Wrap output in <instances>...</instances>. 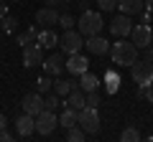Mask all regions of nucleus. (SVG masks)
Returning a JSON list of instances; mask_svg holds the SVG:
<instances>
[{"label": "nucleus", "instance_id": "nucleus-10", "mask_svg": "<svg viewBox=\"0 0 153 142\" xmlns=\"http://www.w3.org/2000/svg\"><path fill=\"white\" fill-rule=\"evenodd\" d=\"M130 31H133V20H130V15H125V13H120V15L110 23V33L117 36V38H128Z\"/></svg>", "mask_w": 153, "mask_h": 142}, {"label": "nucleus", "instance_id": "nucleus-35", "mask_svg": "<svg viewBox=\"0 0 153 142\" xmlns=\"http://www.w3.org/2000/svg\"><path fill=\"white\" fill-rule=\"evenodd\" d=\"M143 59H146V61H153V46H146V48H143Z\"/></svg>", "mask_w": 153, "mask_h": 142}, {"label": "nucleus", "instance_id": "nucleus-13", "mask_svg": "<svg viewBox=\"0 0 153 142\" xmlns=\"http://www.w3.org/2000/svg\"><path fill=\"white\" fill-rule=\"evenodd\" d=\"M44 71L49 74V76H59L61 71H66V59L61 53H54V56H49V59H44Z\"/></svg>", "mask_w": 153, "mask_h": 142}, {"label": "nucleus", "instance_id": "nucleus-39", "mask_svg": "<svg viewBox=\"0 0 153 142\" xmlns=\"http://www.w3.org/2000/svg\"><path fill=\"white\" fill-rule=\"evenodd\" d=\"M146 10H148V13H153V0H146Z\"/></svg>", "mask_w": 153, "mask_h": 142}, {"label": "nucleus", "instance_id": "nucleus-12", "mask_svg": "<svg viewBox=\"0 0 153 142\" xmlns=\"http://www.w3.org/2000/svg\"><path fill=\"white\" fill-rule=\"evenodd\" d=\"M84 46H87V51L89 53H94V56H105V53H110V41L107 38H102V36H87L84 38Z\"/></svg>", "mask_w": 153, "mask_h": 142}, {"label": "nucleus", "instance_id": "nucleus-2", "mask_svg": "<svg viewBox=\"0 0 153 142\" xmlns=\"http://www.w3.org/2000/svg\"><path fill=\"white\" fill-rule=\"evenodd\" d=\"M102 26H105V20H102V15H100L97 10H84L82 15H79V20H76V31L82 33L84 38L87 36H97V33H102Z\"/></svg>", "mask_w": 153, "mask_h": 142}, {"label": "nucleus", "instance_id": "nucleus-1", "mask_svg": "<svg viewBox=\"0 0 153 142\" xmlns=\"http://www.w3.org/2000/svg\"><path fill=\"white\" fill-rule=\"evenodd\" d=\"M110 56L117 66H133L138 61V46L133 41H115L110 46Z\"/></svg>", "mask_w": 153, "mask_h": 142}, {"label": "nucleus", "instance_id": "nucleus-31", "mask_svg": "<svg viewBox=\"0 0 153 142\" xmlns=\"http://www.w3.org/2000/svg\"><path fill=\"white\" fill-rule=\"evenodd\" d=\"M97 8H100V10H105V13H110V10L117 8V0H97Z\"/></svg>", "mask_w": 153, "mask_h": 142}, {"label": "nucleus", "instance_id": "nucleus-9", "mask_svg": "<svg viewBox=\"0 0 153 142\" xmlns=\"http://www.w3.org/2000/svg\"><path fill=\"white\" fill-rule=\"evenodd\" d=\"M66 71H69L71 76H82L84 71H89V59L82 56V51H79V53H69V59H66Z\"/></svg>", "mask_w": 153, "mask_h": 142}, {"label": "nucleus", "instance_id": "nucleus-29", "mask_svg": "<svg viewBox=\"0 0 153 142\" xmlns=\"http://www.w3.org/2000/svg\"><path fill=\"white\" fill-rule=\"evenodd\" d=\"M16 28H18V18H13V15L3 18V31L5 33H16Z\"/></svg>", "mask_w": 153, "mask_h": 142}, {"label": "nucleus", "instance_id": "nucleus-21", "mask_svg": "<svg viewBox=\"0 0 153 142\" xmlns=\"http://www.w3.org/2000/svg\"><path fill=\"white\" fill-rule=\"evenodd\" d=\"M76 117H79V112H76V109H69V107H66V109L59 114V124L64 127V130H69V127H74V124H76Z\"/></svg>", "mask_w": 153, "mask_h": 142}, {"label": "nucleus", "instance_id": "nucleus-15", "mask_svg": "<svg viewBox=\"0 0 153 142\" xmlns=\"http://www.w3.org/2000/svg\"><path fill=\"white\" fill-rule=\"evenodd\" d=\"M64 107H69V109H76V112L84 109V107H87V94H84L79 86L71 89V91L64 97Z\"/></svg>", "mask_w": 153, "mask_h": 142}, {"label": "nucleus", "instance_id": "nucleus-30", "mask_svg": "<svg viewBox=\"0 0 153 142\" xmlns=\"http://www.w3.org/2000/svg\"><path fill=\"white\" fill-rule=\"evenodd\" d=\"M138 97H146L148 102L153 104V81L148 84V86H138Z\"/></svg>", "mask_w": 153, "mask_h": 142}, {"label": "nucleus", "instance_id": "nucleus-27", "mask_svg": "<svg viewBox=\"0 0 153 142\" xmlns=\"http://www.w3.org/2000/svg\"><path fill=\"white\" fill-rule=\"evenodd\" d=\"M59 104H64V102H61V97L54 91V94H49V97L44 99V109H51V112H56V109H59Z\"/></svg>", "mask_w": 153, "mask_h": 142}, {"label": "nucleus", "instance_id": "nucleus-8", "mask_svg": "<svg viewBox=\"0 0 153 142\" xmlns=\"http://www.w3.org/2000/svg\"><path fill=\"white\" fill-rule=\"evenodd\" d=\"M130 41L138 46V48H146V46H151V41H153V28L148 26V23L133 26V31H130Z\"/></svg>", "mask_w": 153, "mask_h": 142}, {"label": "nucleus", "instance_id": "nucleus-11", "mask_svg": "<svg viewBox=\"0 0 153 142\" xmlns=\"http://www.w3.org/2000/svg\"><path fill=\"white\" fill-rule=\"evenodd\" d=\"M21 107H23V112H26V114L36 117L38 112H44V97H41L38 91H31V94H26V97H23Z\"/></svg>", "mask_w": 153, "mask_h": 142}, {"label": "nucleus", "instance_id": "nucleus-6", "mask_svg": "<svg viewBox=\"0 0 153 142\" xmlns=\"http://www.w3.org/2000/svg\"><path fill=\"white\" fill-rule=\"evenodd\" d=\"M56 124H59V117H56V112L44 109V112H38V114H36V132H38V135L49 137L51 132L56 130Z\"/></svg>", "mask_w": 153, "mask_h": 142}, {"label": "nucleus", "instance_id": "nucleus-20", "mask_svg": "<svg viewBox=\"0 0 153 142\" xmlns=\"http://www.w3.org/2000/svg\"><path fill=\"white\" fill-rule=\"evenodd\" d=\"M120 74H115V71H107V74H105V91L107 94H115L117 91V89H120Z\"/></svg>", "mask_w": 153, "mask_h": 142}, {"label": "nucleus", "instance_id": "nucleus-16", "mask_svg": "<svg viewBox=\"0 0 153 142\" xmlns=\"http://www.w3.org/2000/svg\"><path fill=\"white\" fill-rule=\"evenodd\" d=\"M16 132L21 137H31L33 132H36V117H31V114L23 112V114L16 119Z\"/></svg>", "mask_w": 153, "mask_h": 142}, {"label": "nucleus", "instance_id": "nucleus-38", "mask_svg": "<svg viewBox=\"0 0 153 142\" xmlns=\"http://www.w3.org/2000/svg\"><path fill=\"white\" fill-rule=\"evenodd\" d=\"M79 10H82V13L89 10V0H79Z\"/></svg>", "mask_w": 153, "mask_h": 142}, {"label": "nucleus", "instance_id": "nucleus-36", "mask_svg": "<svg viewBox=\"0 0 153 142\" xmlns=\"http://www.w3.org/2000/svg\"><path fill=\"white\" fill-rule=\"evenodd\" d=\"M8 15V0H0V20Z\"/></svg>", "mask_w": 153, "mask_h": 142}, {"label": "nucleus", "instance_id": "nucleus-17", "mask_svg": "<svg viewBox=\"0 0 153 142\" xmlns=\"http://www.w3.org/2000/svg\"><path fill=\"white\" fill-rule=\"evenodd\" d=\"M117 8L125 15H140V10L146 8V0H117Z\"/></svg>", "mask_w": 153, "mask_h": 142}, {"label": "nucleus", "instance_id": "nucleus-19", "mask_svg": "<svg viewBox=\"0 0 153 142\" xmlns=\"http://www.w3.org/2000/svg\"><path fill=\"white\" fill-rule=\"evenodd\" d=\"M38 43L44 46V48H56V43H59V36H56L51 28H46V31H38Z\"/></svg>", "mask_w": 153, "mask_h": 142}, {"label": "nucleus", "instance_id": "nucleus-18", "mask_svg": "<svg viewBox=\"0 0 153 142\" xmlns=\"http://www.w3.org/2000/svg\"><path fill=\"white\" fill-rule=\"evenodd\" d=\"M76 79H79V89H82V91H94V89L102 84V81H100V76H97V74H92V71H84L82 76H76Z\"/></svg>", "mask_w": 153, "mask_h": 142}, {"label": "nucleus", "instance_id": "nucleus-14", "mask_svg": "<svg viewBox=\"0 0 153 142\" xmlns=\"http://www.w3.org/2000/svg\"><path fill=\"white\" fill-rule=\"evenodd\" d=\"M59 15L61 13H56V8H41V10H36V23L44 28H51V26H59Z\"/></svg>", "mask_w": 153, "mask_h": 142}, {"label": "nucleus", "instance_id": "nucleus-3", "mask_svg": "<svg viewBox=\"0 0 153 142\" xmlns=\"http://www.w3.org/2000/svg\"><path fill=\"white\" fill-rule=\"evenodd\" d=\"M82 46H84V36L79 31H74V28H69V31H64L59 36V48H61V53H79L82 51Z\"/></svg>", "mask_w": 153, "mask_h": 142}, {"label": "nucleus", "instance_id": "nucleus-4", "mask_svg": "<svg viewBox=\"0 0 153 142\" xmlns=\"http://www.w3.org/2000/svg\"><path fill=\"white\" fill-rule=\"evenodd\" d=\"M76 122H79V127H82L87 135H97V132H100V114H97V107H84V109H79Z\"/></svg>", "mask_w": 153, "mask_h": 142}, {"label": "nucleus", "instance_id": "nucleus-33", "mask_svg": "<svg viewBox=\"0 0 153 142\" xmlns=\"http://www.w3.org/2000/svg\"><path fill=\"white\" fill-rule=\"evenodd\" d=\"M151 20H153V13H148L146 8H143L140 10V23H148V26H151Z\"/></svg>", "mask_w": 153, "mask_h": 142}, {"label": "nucleus", "instance_id": "nucleus-37", "mask_svg": "<svg viewBox=\"0 0 153 142\" xmlns=\"http://www.w3.org/2000/svg\"><path fill=\"white\" fill-rule=\"evenodd\" d=\"M5 127H8V117L0 112V130H5Z\"/></svg>", "mask_w": 153, "mask_h": 142}, {"label": "nucleus", "instance_id": "nucleus-22", "mask_svg": "<svg viewBox=\"0 0 153 142\" xmlns=\"http://www.w3.org/2000/svg\"><path fill=\"white\" fill-rule=\"evenodd\" d=\"M36 38H38V31H36V26H31V28H28L26 33H21V36H16V43H18V46H21V48H23V46L33 43V41H36Z\"/></svg>", "mask_w": 153, "mask_h": 142}, {"label": "nucleus", "instance_id": "nucleus-5", "mask_svg": "<svg viewBox=\"0 0 153 142\" xmlns=\"http://www.w3.org/2000/svg\"><path fill=\"white\" fill-rule=\"evenodd\" d=\"M130 74H133V81L138 84V86H148V84L153 81V61H135V64L130 66Z\"/></svg>", "mask_w": 153, "mask_h": 142}, {"label": "nucleus", "instance_id": "nucleus-23", "mask_svg": "<svg viewBox=\"0 0 153 142\" xmlns=\"http://www.w3.org/2000/svg\"><path fill=\"white\" fill-rule=\"evenodd\" d=\"M84 137H87V132L79 127V122H76L74 127H69V130H66V140H69V142H84Z\"/></svg>", "mask_w": 153, "mask_h": 142}, {"label": "nucleus", "instance_id": "nucleus-25", "mask_svg": "<svg viewBox=\"0 0 153 142\" xmlns=\"http://www.w3.org/2000/svg\"><path fill=\"white\" fill-rule=\"evenodd\" d=\"M71 89H74V86H71V81H64V79H56V81H54V91L59 94L61 99H64L66 94L71 91Z\"/></svg>", "mask_w": 153, "mask_h": 142}, {"label": "nucleus", "instance_id": "nucleus-32", "mask_svg": "<svg viewBox=\"0 0 153 142\" xmlns=\"http://www.w3.org/2000/svg\"><path fill=\"white\" fill-rule=\"evenodd\" d=\"M84 94H87V107H100V102H102V99H100L97 89H94V91H84Z\"/></svg>", "mask_w": 153, "mask_h": 142}, {"label": "nucleus", "instance_id": "nucleus-41", "mask_svg": "<svg viewBox=\"0 0 153 142\" xmlns=\"http://www.w3.org/2000/svg\"><path fill=\"white\" fill-rule=\"evenodd\" d=\"M16 3H21V0H16Z\"/></svg>", "mask_w": 153, "mask_h": 142}, {"label": "nucleus", "instance_id": "nucleus-28", "mask_svg": "<svg viewBox=\"0 0 153 142\" xmlns=\"http://www.w3.org/2000/svg\"><path fill=\"white\" fill-rule=\"evenodd\" d=\"M59 26L64 28V31H69V28L76 26V18L71 15V13H61V15H59Z\"/></svg>", "mask_w": 153, "mask_h": 142}, {"label": "nucleus", "instance_id": "nucleus-26", "mask_svg": "<svg viewBox=\"0 0 153 142\" xmlns=\"http://www.w3.org/2000/svg\"><path fill=\"white\" fill-rule=\"evenodd\" d=\"M51 89H54V81L49 79V74L41 76V79H36V91L38 94H46V91H51Z\"/></svg>", "mask_w": 153, "mask_h": 142}, {"label": "nucleus", "instance_id": "nucleus-24", "mask_svg": "<svg viewBox=\"0 0 153 142\" xmlns=\"http://www.w3.org/2000/svg\"><path fill=\"white\" fill-rule=\"evenodd\" d=\"M138 140H140L138 127H125V130L120 132V142H138Z\"/></svg>", "mask_w": 153, "mask_h": 142}, {"label": "nucleus", "instance_id": "nucleus-7", "mask_svg": "<svg viewBox=\"0 0 153 142\" xmlns=\"http://www.w3.org/2000/svg\"><path fill=\"white\" fill-rule=\"evenodd\" d=\"M44 64V46L41 43H28V46H23V66L26 69H36V66H41Z\"/></svg>", "mask_w": 153, "mask_h": 142}, {"label": "nucleus", "instance_id": "nucleus-34", "mask_svg": "<svg viewBox=\"0 0 153 142\" xmlns=\"http://www.w3.org/2000/svg\"><path fill=\"white\" fill-rule=\"evenodd\" d=\"M0 142H13V135L8 132V127H5V130H0Z\"/></svg>", "mask_w": 153, "mask_h": 142}, {"label": "nucleus", "instance_id": "nucleus-40", "mask_svg": "<svg viewBox=\"0 0 153 142\" xmlns=\"http://www.w3.org/2000/svg\"><path fill=\"white\" fill-rule=\"evenodd\" d=\"M64 3H76V0H64Z\"/></svg>", "mask_w": 153, "mask_h": 142}]
</instances>
